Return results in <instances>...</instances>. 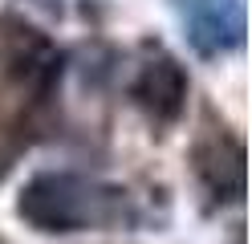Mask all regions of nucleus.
<instances>
[{"label":"nucleus","instance_id":"nucleus-3","mask_svg":"<svg viewBox=\"0 0 252 244\" xmlns=\"http://www.w3.org/2000/svg\"><path fill=\"white\" fill-rule=\"evenodd\" d=\"M244 16L236 0H199L191 4V41L203 53H216L224 45H240Z\"/></svg>","mask_w":252,"mask_h":244},{"label":"nucleus","instance_id":"nucleus-2","mask_svg":"<svg viewBox=\"0 0 252 244\" xmlns=\"http://www.w3.org/2000/svg\"><path fill=\"white\" fill-rule=\"evenodd\" d=\"M134 98H138V102H143L159 122H171V118L183 110L187 77H183V70H179L175 61L159 57V61H151L147 70H143V77L134 81Z\"/></svg>","mask_w":252,"mask_h":244},{"label":"nucleus","instance_id":"nucleus-1","mask_svg":"<svg viewBox=\"0 0 252 244\" xmlns=\"http://www.w3.org/2000/svg\"><path fill=\"white\" fill-rule=\"evenodd\" d=\"M21 216L45 232H77L86 224L126 220L122 191L86 183L77 175H41L21 195Z\"/></svg>","mask_w":252,"mask_h":244}]
</instances>
